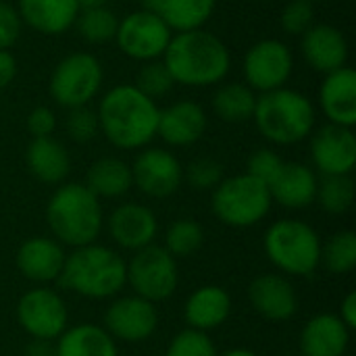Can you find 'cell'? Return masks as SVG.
<instances>
[{"label": "cell", "mask_w": 356, "mask_h": 356, "mask_svg": "<svg viewBox=\"0 0 356 356\" xmlns=\"http://www.w3.org/2000/svg\"><path fill=\"white\" fill-rule=\"evenodd\" d=\"M161 108L134 83L106 90L96 106L100 134L119 150H142L152 144L159 129Z\"/></svg>", "instance_id": "cell-1"}, {"label": "cell", "mask_w": 356, "mask_h": 356, "mask_svg": "<svg viewBox=\"0 0 356 356\" xmlns=\"http://www.w3.org/2000/svg\"><path fill=\"white\" fill-rule=\"evenodd\" d=\"M175 86L213 88L227 79L232 71V52L213 31L192 29L173 33L163 58Z\"/></svg>", "instance_id": "cell-2"}, {"label": "cell", "mask_w": 356, "mask_h": 356, "mask_svg": "<svg viewBox=\"0 0 356 356\" xmlns=\"http://www.w3.org/2000/svg\"><path fill=\"white\" fill-rule=\"evenodd\" d=\"M252 121L267 142L294 146L315 131L317 106L305 92L284 86L257 96Z\"/></svg>", "instance_id": "cell-3"}, {"label": "cell", "mask_w": 356, "mask_h": 356, "mask_svg": "<svg viewBox=\"0 0 356 356\" xmlns=\"http://www.w3.org/2000/svg\"><path fill=\"white\" fill-rule=\"evenodd\" d=\"M58 282L77 296L106 300L117 296L127 284V263L113 248L96 242L86 244L65 257Z\"/></svg>", "instance_id": "cell-4"}, {"label": "cell", "mask_w": 356, "mask_h": 356, "mask_svg": "<svg viewBox=\"0 0 356 356\" xmlns=\"http://www.w3.org/2000/svg\"><path fill=\"white\" fill-rule=\"evenodd\" d=\"M46 221L58 244L79 248L94 244L102 232L100 200L86 184H60L46 204Z\"/></svg>", "instance_id": "cell-5"}, {"label": "cell", "mask_w": 356, "mask_h": 356, "mask_svg": "<svg viewBox=\"0 0 356 356\" xmlns=\"http://www.w3.org/2000/svg\"><path fill=\"white\" fill-rule=\"evenodd\" d=\"M321 244L319 234L300 219H280L263 236L267 259L292 277H311L321 267Z\"/></svg>", "instance_id": "cell-6"}, {"label": "cell", "mask_w": 356, "mask_h": 356, "mask_svg": "<svg viewBox=\"0 0 356 356\" xmlns=\"http://www.w3.org/2000/svg\"><path fill=\"white\" fill-rule=\"evenodd\" d=\"M269 188L248 173L223 177L213 190L211 209L213 215L227 227L246 229L261 223L271 211Z\"/></svg>", "instance_id": "cell-7"}, {"label": "cell", "mask_w": 356, "mask_h": 356, "mask_svg": "<svg viewBox=\"0 0 356 356\" xmlns=\"http://www.w3.org/2000/svg\"><path fill=\"white\" fill-rule=\"evenodd\" d=\"M104 86V67L100 58L88 50H77L63 56L48 79L50 98L63 108L90 106L100 96Z\"/></svg>", "instance_id": "cell-8"}, {"label": "cell", "mask_w": 356, "mask_h": 356, "mask_svg": "<svg viewBox=\"0 0 356 356\" xmlns=\"http://www.w3.org/2000/svg\"><path fill=\"white\" fill-rule=\"evenodd\" d=\"M127 284L134 294L156 305L173 296L179 284L177 259H173L163 246L150 244L136 250L127 263Z\"/></svg>", "instance_id": "cell-9"}, {"label": "cell", "mask_w": 356, "mask_h": 356, "mask_svg": "<svg viewBox=\"0 0 356 356\" xmlns=\"http://www.w3.org/2000/svg\"><path fill=\"white\" fill-rule=\"evenodd\" d=\"M171 38L173 31L167 27V23L144 6L119 19L113 42L123 56L142 65L150 60H161Z\"/></svg>", "instance_id": "cell-10"}, {"label": "cell", "mask_w": 356, "mask_h": 356, "mask_svg": "<svg viewBox=\"0 0 356 356\" xmlns=\"http://www.w3.org/2000/svg\"><path fill=\"white\" fill-rule=\"evenodd\" d=\"M294 52L280 38H265L254 42L242 58L244 83L257 94L288 86L290 77L294 75Z\"/></svg>", "instance_id": "cell-11"}, {"label": "cell", "mask_w": 356, "mask_h": 356, "mask_svg": "<svg viewBox=\"0 0 356 356\" xmlns=\"http://www.w3.org/2000/svg\"><path fill=\"white\" fill-rule=\"evenodd\" d=\"M17 323L35 340H56L69 323L63 296L52 288H33L17 302Z\"/></svg>", "instance_id": "cell-12"}, {"label": "cell", "mask_w": 356, "mask_h": 356, "mask_svg": "<svg viewBox=\"0 0 356 356\" xmlns=\"http://www.w3.org/2000/svg\"><path fill=\"white\" fill-rule=\"evenodd\" d=\"M129 167L134 186L150 198H169L184 181V167L167 148L146 146L138 152Z\"/></svg>", "instance_id": "cell-13"}, {"label": "cell", "mask_w": 356, "mask_h": 356, "mask_svg": "<svg viewBox=\"0 0 356 356\" xmlns=\"http://www.w3.org/2000/svg\"><path fill=\"white\" fill-rule=\"evenodd\" d=\"M159 327L156 305L140 296H121L111 302L104 315V330L117 342L138 344L148 340Z\"/></svg>", "instance_id": "cell-14"}, {"label": "cell", "mask_w": 356, "mask_h": 356, "mask_svg": "<svg viewBox=\"0 0 356 356\" xmlns=\"http://www.w3.org/2000/svg\"><path fill=\"white\" fill-rule=\"evenodd\" d=\"M311 161L323 175H350L356 167V136L353 127L325 123L311 134Z\"/></svg>", "instance_id": "cell-15"}, {"label": "cell", "mask_w": 356, "mask_h": 356, "mask_svg": "<svg viewBox=\"0 0 356 356\" xmlns=\"http://www.w3.org/2000/svg\"><path fill=\"white\" fill-rule=\"evenodd\" d=\"M300 54L313 71L327 75L348 65L350 44L338 25L315 23L300 35Z\"/></svg>", "instance_id": "cell-16"}, {"label": "cell", "mask_w": 356, "mask_h": 356, "mask_svg": "<svg viewBox=\"0 0 356 356\" xmlns=\"http://www.w3.org/2000/svg\"><path fill=\"white\" fill-rule=\"evenodd\" d=\"M113 242L123 250H142L154 244L159 234V219L152 209L138 202L119 204L106 221Z\"/></svg>", "instance_id": "cell-17"}, {"label": "cell", "mask_w": 356, "mask_h": 356, "mask_svg": "<svg viewBox=\"0 0 356 356\" xmlns=\"http://www.w3.org/2000/svg\"><path fill=\"white\" fill-rule=\"evenodd\" d=\"M209 127L207 111L196 100H177L159 115L156 136L171 148H186L196 144Z\"/></svg>", "instance_id": "cell-18"}, {"label": "cell", "mask_w": 356, "mask_h": 356, "mask_svg": "<svg viewBox=\"0 0 356 356\" xmlns=\"http://www.w3.org/2000/svg\"><path fill=\"white\" fill-rule=\"evenodd\" d=\"M252 309L269 321H288L298 313V294L292 282L280 273H263L248 286Z\"/></svg>", "instance_id": "cell-19"}, {"label": "cell", "mask_w": 356, "mask_h": 356, "mask_svg": "<svg viewBox=\"0 0 356 356\" xmlns=\"http://www.w3.org/2000/svg\"><path fill=\"white\" fill-rule=\"evenodd\" d=\"M317 104L327 123L355 127L356 123V71L342 67L323 75L317 92Z\"/></svg>", "instance_id": "cell-20"}, {"label": "cell", "mask_w": 356, "mask_h": 356, "mask_svg": "<svg viewBox=\"0 0 356 356\" xmlns=\"http://www.w3.org/2000/svg\"><path fill=\"white\" fill-rule=\"evenodd\" d=\"M65 250L54 238L35 236L25 240L15 254V265L19 273L35 284L58 282L65 265Z\"/></svg>", "instance_id": "cell-21"}, {"label": "cell", "mask_w": 356, "mask_h": 356, "mask_svg": "<svg viewBox=\"0 0 356 356\" xmlns=\"http://www.w3.org/2000/svg\"><path fill=\"white\" fill-rule=\"evenodd\" d=\"M15 8L23 25L48 38L71 31L81 10L77 0H17Z\"/></svg>", "instance_id": "cell-22"}, {"label": "cell", "mask_w": 356, "mask_h": 356, "mask_svg": "<svg viewBox=\"0 0 356 356\" xmlns=\"http://www.w3.org/2000/svg\"><path fill=\"white\" fill-rule=\"evenodd\" d=\"M350 344V330L334 313H319L300 332L302 356H344Z\"/></svg>", "instance_id": "cell-23"}, {"label": "cell", "mask_w": 356, "mask_h": 356, "mask_svg": "<svg viewBox=\"0 0 356 356\" xmlns=\"http://www.w3.org/2000/svg\"><path fill=\"white\" fill-rule=\"evenodd\" d=\"M317 173L305 163H284L277 177L269 184L271 200L284 209L300 211L315 202L317 196Z\"/></svg>", "instance_id": "cell-24"}, {"label": "cell", "mask_w": 356, "mask_h": 356, "mask_svg": "<svg viewBox=\"0 0 356 356\" xmlns=\"http://www.w3.org/2000/svg\"><path fill=\"white\" fill-rule=\"evenodd\" d=\"M232 313V298L221 286H200L190 294L184 307V319L190 330L209 334L227 321Z\"/></svg>", "instance_id": "cell-25"}, {"label": "cell", "mask_w": 356, "mask_h": 356, "mask_svg": "<svg viewBox=\"0 0 356 356\" xmlns=\"http://www.w3.org/2000/svg\"><path fill=\"white\" fill-rule=\"evenodd\" d=\"M25 163L29 173L48 186L63 184L71 171V156L63 142L54 136L50 138H33L25 150Z\"/></svg>", "instance_id": "cell-26"}, {"label": "cell", "mask_w": 356, "mask_h": 356, "mask_svg": "<svg viewBox=\"0 0 356 356\" xmlns=\"http://www.w3.org/2000/svg\"><path fill=\"white\" fill-rule=\"evenodd\" d=\"M144 4L161 17L173 33L202 29L217 8V0H146Z\"/></svg>", "instance_id": "cell-27"}, {"label": "cell", "mask_w": 356, "mask_h": 356, "mask_svg": "<svg viewBox=\"0 0 356 356\" xmlns=\"http://www.w3.org/2000/svg\"><path fill=\"white\" fill-rule=\"evenodd\" d=\"M83 184L98 200L121 198L134 186L131 167L119 156H100L90 165Z\"/></svg>", "instance_id": "cell-28"}, {"label": "cell", "mask_w": 356, "mask_h": 356, "mask_svg": "<svg viewBox=\"0 0 356 356\" xmlns=\"http://www.w3.org/2000/svg\"><path fill=\"white\" fill-rule=\"evenodd\" d=\"M56 356H119L117 342L94 323H77L56 338Z\"/></svg>", "instance_id": "cell-29"}, {"label": "cell", "mask_w": 356, "mask_h": 356, "mask_svg": "<svg viewBox=\"0 0 356 356\" xmlns=\"http://www.w3.org/2000/svg\"><path fill=\"white\" fill-rule=\"evenodd\" d=\"M213 94V113L227 123L250 121L257 106V92L250 90L244 81H223L215 86Z\"/></svg>", "instance_id": "cell-30"}, {"label": "cell", "mask_w": 356, "mask_h": 356, "mask_svg": "<svg viewBox=\"0 0 356 356\" xmlns=\"http://www.w3.org/2000/svg\"><path fill=\"white\" fill-rule=\"evenodd\" d=\"M119 25V17L115 15L113 8L108 6H92V8H81L77 19H75V29L79 38L86 44H106L115 40Z\"/></svg>", "instance_id": "cell-31"}, {"label": "cell", "mask_w": 356, "mask_h": 356, "mask_svg": "<svg viewBox=\"0 0 356 356\" xmlns=\"http://www.w3.org/2000/svg\"><path fill=\"white\" fill-rule=\"evenodd\" d=\"M315 202L330 215H344L355 202L353 175H323L317 184Z\"/></svg>", "instance_id": "cell-32"}, {"label": "cell", "mask_w": 356, "mask_h": 356, "mask_svg": "<svg viewBox=\"0 0 356 356\" xmlns=\"http://www.w3.org/2000/svg\"><path fill=\"white\" fill-rule=\"evenodd\" d=\"M321 265L334 275H346L356 267V234L346 229L321 244Z\"/></svg>", "instance_id": "cell-33"}, {"label": "cell", "mask_w": 356, "mask_h": 356, "mask_svg": "<svg viewBox=\"0 0 356 356\" xmlns=\"http://www.w3.org/2000/svg\"><path fill=\"white\" fill-rule=\"evenodd\" d=\"M204 242V229L196 219H177L165 232V250L173 259H186L194 254Z\"/></svg>", "instance_id": "cell-34"}, {"label": "cell", "mask_w": 356, "mask_h": 356, "mask_svg": "<svg viewBox=\"0 0 356 356\" xmlns=\"http://www.w3.org/2000/svg\"><path fill=\"white\" fill-rule=\"evenodd\" d=\"M134 86L144 96H148L150 100L156 102L173 92L175 81L163 60H150V63H142V67L136 73Z\"/></svg>", "instance_id": "cell-35"}, {"label": "cell", "mask_w": 356, "mask_h": 356, "mask_svg": "<svg viewBox=\"0 0 356 356\" xmlns=\"http://www.w3.org/2000/svg\"><path fill=\"white\" fill-rule=\"evenodd\" d=\"M223 165L213 159V156H200L194 159L186 169H184V179L196 188V190H215L223 181Z\"/></svg>", "instance_id": "cell-36"}, {"label": "cell", "mask_w": 356, "mask_h": 356, "mask_svg": "<svg viewBox=\"0 0 356 356\" xmlns=\"http://www.w3.org/2000/svg\"><path fill=\"white\" fill-rule=\"evenodd\" d=\"M65 131H67V136L75 144H88V142H92L100 134L96 108H92V106L69 108L67 111V117H65Z\"/></svg>", "instance_id": "cell-37"}, {"label": "cell", "mask_w": 356, "mask_h": 356, "mask_svg": "<svg viewBox=\"0 0 356 356\" xmlns=\"http://www.w3.org/2000/svg\"><path fill=\"white\" fill-rule=\"evenodd\" d=\"M217 348L213 344V340L209 338V334L204 332H196V330H184L179 332L171 344L167 346L163 356H217Z\"/></svg>", "instance_id": "cell-38"}, {"label": "cell", "mask_w": 356, "mask_h": 356, "mask_svg": "<svg viewBox=\"0 0 356 356\" xmlns=\"http://www.w3.org/2000/svg\"><path fill=\"white\" fill-rule=\"evenodd\" d=\"M280 25L288 35H302L315 25V6L307 0H290L280 15Z\"/></svg>", "instance_id": "cell-39"}, {"label": "cell", "mask_w": 356, "mask_h": 356, "mask_svg": "<svg viewBox=\"0 0 356 356\" xmlns=\"http://www.w3.org/2000/svg\"><path fill=\"white\" fill-rule=\"evenodd\" d=\"M284 159L273 150V148H259L254 150L250 156H248V163H246V173L252 175L254 179L263 181L267 188L269 184L277 177V173L282 171L284 167Z\"/></svg>", "instance_id": "cell-40"}, {"label": "cell", "mask_w": 356, "mask_h": 356, "mask_svg": "<svg viewBox=\"0 0 356 356\" xmlns=\"http://www.w3.org/2000/svg\"><path fill=\"white\" fill-rule=\"evenodd\" d=\"M23 31V21L17 8L8 2L0 0V50H10Z\"/></svg>", "instance_id": "cell-41"}, {"label": "cell", "mask_w": 356, "mask_h": 356, "mask_svg": "<svg viewBox=\"0 0 356 356\" xmlns=\"http://www.w3.org/2000/svg\"><path fill=\"white\" fill-rule=\"evenodd\" d=\"M56 113L50 106H33L27 115V131L31 134V138H50L56 129Z\"/></svg>", "instance_id": "cell-42"}, {"label": "cell", "mask_w": 356, "mask_h": 356, "mask_svg": "<svg viewBox=\"0 0 356 356\" xmlns=\"http://www.w3.org/2000/svg\"><path fill=\"white\" fill-rule=\"evenodd\" d=\"M17 77V58L10 50H0V90L13 83Z\"/></svg>", "instance_id": "cell-43"}, {"label": "cell", "mask_w": 356, "mask_h": 356, "mask_svg": "<svg viewBox=\"0 0 356 356\" xmlns=\"http://www.w3.org/2000/svg\"><path fill=\"white\" fill-rule=\"evenodd\" d=\"M340 321L353 332L356 327V292H348L340 305V313H338Z\"/></svg>", "instance_id": "cell-44"}, {"label": "cell", "mask_w": 356, "mask_h": 356, "mask_svg": "<svg viewBox=\"0 0 356 356\" xmlns=\"http://www.w3.org/2000/svg\"><path fill=\"white\" fill-rule=\"evenodd\" d=\"M25 356H56V348L52 340H35L31 338V342L25 348Z\"/></svg>", "instance_id": "cell-45"}, {"label": "cell", "mask_w": 356, "mask_h": 356, "mask_svg": "<svg viewBox=\"0 0 356 356\" xmlns=\"http://www.w3.org/2000/svg\"><path fill=\"white\" fill-rule=\"evenodd\" d=\"M217 356H257V353H252V350H248V348H229V350H225L223 355Z\"/></svg>", "instance_id": "cell-46"}, {"label": "cell", "mask_w": 356, "mask_h": 356, "mask_svg": "<svg viewBox=\"0 0 356 356\" xmlns=\"http://www.w3.org/2000/svg\"><path fill=\"white\" fill-rule=\"evenodd\" d=\"M79 8H92V6H106V0H77Z\"/></svg>", "instance_id": "cell-47"}, {"label": "cell", "mask_w": 356, "mask_h": 356, "mask_svg": "<svg viewBox=\"0 0 356 356\" xmlns=\"http://www.w3.org/2000/svg\"><path fill=\"white\" fill-rule=\"evenodd\" d=\"M307 2H311V4H315V2H321V0H307Z\"/></svg>", "instance_id": "cell-48"}, {"label": "cell", "mask_w": 356, "mask_h": 356, "mask_svg": "<svg viewBox=\"0 0 356 356\" xmlns=\"http://www.w3.org/2000/svg\"><path fill=\"white\" fill-rule=\"evenodd\" d=\"M134 2H146V0H134Z\"/></svg>", "instance_id": "cell-49"}, {"label": "cell", "mask_w": 356, "mask_h": 356, "mask_svg": "<svg viewBox=\"0 0 356 356\" xmlns=\"http://www.w3.org/2000/svg\"><path fill=\"white\" fill-rule=\"evenodd\" d=\"M348 2H353V0H348Z\"/></svg>", "instance_id": "cell-50"}]
</instances>
